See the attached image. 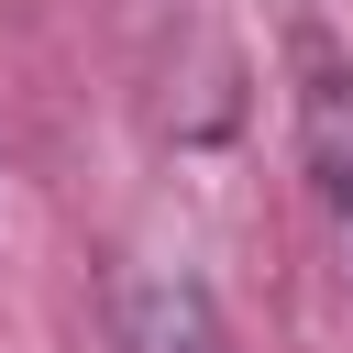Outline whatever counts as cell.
Masks as SVG:
<instances>
[{"label": "cell", "instance_id": "obj_1", "mask_svg": "<svg viewBox=\"0 0 353 353\" xmlns=\"http://www.w3.org/2000/svg\"><path fill=\"white\" fill-rule=\"evenodd\" d=\"M110 353H232L221 309L176 265H121L110 276Z\"/></svg>", "mask_w": 353, "mask_h": 353}, {"label": "cell", "instance_id": "obj_3", "mask_svg": "<svg viewBox=\"0 0 353 353\" xmlns=\"http://www.w3.org/2000/svg\"><path fill=\"white\" fill-rule=\"evenodd\" d=\"M320 199H331V243H342V276H353V176H342V188H320Z\"/></svg>", "mask_w": 353, "mask_h": 353}, {"label": "cell", "instance_id": "obj_2", "mask_svg": "<svg viewBox=\"0 0 353 353\" xmlns=\"http://www.w3.org/2000/svg\"><path fill=\"white\" fill-rule=\"evenodd\" d=\"M298 132H309V176L342 188V176H353V77H342V66H309V88H298Z\"/></svg>", "mask_w": 353, "mask_h": 353}]
</instances>
